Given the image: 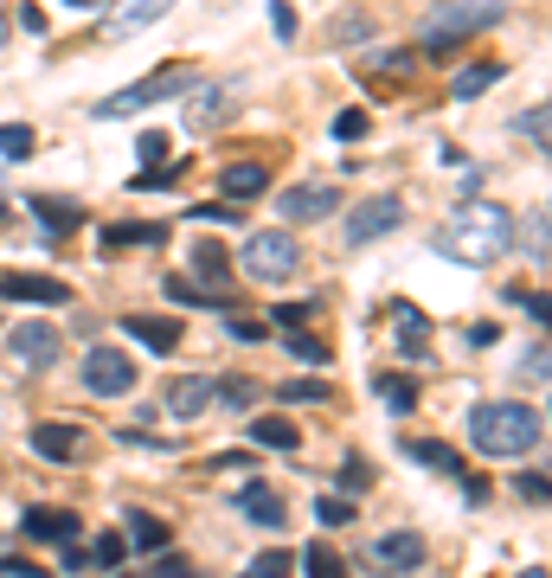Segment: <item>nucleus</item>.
Wrapping results in <instances>:
<instances>
[{"mask_svg":"<svg viewBox=\"0 0 552 578\" xmlns=\"http://www.w3.org/2000/svg\"><path fill=\"white\" fill-rule=\"evenodd\" d=\"M0 296H7V303H39V308L72 303V290H65L58 276H33V270H7V276H0Z\"/></svg>","mask_w":552,"mask_h":578,"instance_id":"nucleus-9","label":"nucleus"},{"mask_svg":"<svg viewBox=\"0 0 552 578\" xmlns=\"http://www.w3.org/2000/svg\"><path fill=\"white\" fill-rule=\"evenodd\" d=\"M238 264H245L251 283H290L295 270H302V244H295L290 231H251Z\"/></svg>","mask_w":552,"mask_h":578,"instance_id":"nucleus-5","label":"nucleus"},{"mask_svg":"<svg viewBox=\"0 0 552 578\" xmlns=\"http://www.w3.org/2000/svg\"><path fill=\"white\" fill-rule=\"evenodd\" d=\"M290 566H295V553H283V546H270V553L251 559V572H258V578H277V572H290Z\"/></svg>","mask_w":552,"mask_h":578,"instance_id":"nucleus-42","label":"nucleus"},{"mask_svg":"<svg viewBox=\"0 0 552 578\" xmlns=\"http://www.w3.org/2000/svg\"><path fill=\"white\" fill-rule=\"evenodd\" d=\"M392 335H399V353H405V360H424V367H431V315L418 303H392Z\"/></svg>","mask_w":552,"mask_h":578,"instance_id":"nucleus-11","label":"nucleus"},{"mask_svg":"<svg viewBox=\"0 0 552 578\" xmlns=\"http://www.w3.org/2000/svg\"><path fill=\"white\" fill-rule=\"evenodd\" d=\"M405 226V206L392 199V193H379V199H367V206H354L347 212V244H372V238H386V231H399Z\"/></svg>","mask_w":552,"mask_h":578,"instance_id":"nucleus-7","label":"nucleus"},{"mask_svg":"<svg viewBox=\"0 0 552 578\" xmlns=\"http://www.w3.org/2000/svg\"><path fill=\"white\" fill-rule=\"evenodd\" d=\"M186 219H199V226H238L245 212H238V206H225V199H206V206H193Z\"/></svg>","mask_w":552,"mask_h":578,"instance_id":"nucleus-41","label":"nucleus"},{"mask_svg":"<svg viewBox=\"0 0 552 578\" xmlns=\"http://www.w3.org/2000/svg\"><path fill=\"white\" fill-rule=\"evenodd\" d=\"M238 514H245L251 527H270V534H277L290 508H283V495H277V489H263V482H245V489H238Z\"/></svg>","mask_w":552,"mask_h":578,"instance_id":"nucleus-15","label":"nucleus"},{"mask_svg":"<svg viewBox=\"0 0 552 578\" xmlns=\"http://www.w3.org/2000/svg\"><path fill=\"white\" fill-rule=\"evenodd\" d=\"M379 572H418L424 566V534H386V539H372V553H367Z\"/></svg>","mask_w":552,"mask_h":578,"instance_id":"nucleus-14","label":"nucleus"},{"mask_svg":"<svg viewBox=\"0 0 552 578\" xmlns=\"http://www.w3.org/2000/svg\"><path fill=\"white\" fill-rule=\"evenodd\" d=\"M405 457H411V462H424V469H437V476H463V457H456L450 444H437V437H411Z\"/></svg>","mask_w":552,"mask_h":578,"instance_id":"nucleus-23","label":"nucleus"},{"mask_svg":"<svg viewBox=\"0 0 552 578\" xmlns=\"http://www.w3.org/2000/svg\"><path fill=\"white\" fill-rule=\"evenodd\" d=\"M277 399H283V405H328V385L322 380H290V385H277Z\"/></svg>","mask_w":552,"mask_h":578,"instance_id":"nucleus-34","label":"nucleus"},{"mask_svg":"<svg viewBox=\"0 0 552 578\" xmlns=\"http://www.w3.org/2000/svg\"><path fill=\"white\" fill-rule=\"evenodd\" d=\"M167 7H174V0H129V7L116 13L104 33H110V39H129V33H142V26H154V20H167Z\"/></svg>","mask_w":552,"mask_h":578,"instance_id":"nucleus-22","label":"nucleus"},{"mask_svg":"<svg viewBox=\"0 0 552 578\" xmlns=\"http://www.w3.org/2000/svg\"><path fill=\"white\" fill-rule=\"evenodd\" d=\"M270 187V161H231L219 167V193L225 199H251V193Z\"/></svg>","mask_w":552,"mask_h":578,"instance_id":"nucleus-20","label":"nucleus"},{"mask_svg":"<svg viewBox=\"0 0 552 578\" xmlns=\"http://www.w3.org/2000/svg\"><path fill=\"white\" fill-rule=\"evenodd\" d=\"M129 546L161 553V546H167V521H161V514H148V508H129Z\"/></svg>","mask_w":552,"mask_h":578,"instance_id":"nucleus-25","label":"nucleus"},{"mask_svg":"<svg viewBox=\"0 0 552 578\" xmlns=\"http://www.w3.org/2000/svg\"><path fill=\"white\" fill-rule=\"evenodd\" d=\"M193 84H199V72H193V65H161L154 77H142V84H129V90L104 97V103H97V116H104V122H122V116L148 110V103H167V97L193 90Z\"/></svg>","mask_w":552,"mask_h":578,"instance_id":"nucleus-4","label":"nucleus"},{"mask_svg":"<svg viewBox=\"0 0 552 578\" xmlns=\"http://www.w3.org/2000/svg\"><path fill=\"white\" fill-rule=\"evenodd\" d=\"M515 129H520V135H527V142H533L540 154H546V142H552V129H546V103H533V110L520 116Z\"/></svg>","mask_w":552,"mask_h":578,"instance_id":"nucleus-39","label":"nucleus"},{"mask_svg":"<svg viewBox=\"0 0 552 578\" xmlns=\"http://www.w3.org/2000/svg\"><path fill=\"white\" fill-rule=\"evenodd\" d=\"M213 399L231 405V412H251V405H258V385L251 380H213Z\"/></svg>","mask_w":552,"mask_h":578,"instance_id":"nucleus-33","label":"nucleus"},{"mask_svg":"<svg viewBox=\"0 0 552 578\" xmlns=\"http://www.w3.org/2000/svg\"><path fill=\"white\" fill-rule=\"evenodd\" d=\"M65 7H97V0H65Z\"/></svg>","mask_w":552,"mask_h":578,"instance_id":"nucleus-55","label":"nucleus"},{"mask_svg":"<svg viewBox=\"0 0 552 578\" xmlns=\"http://www.w3.org/2000/svg\"><path fill=\"white\" fill-rule=\"evenodd\" d=\"M0 212H7V199H0Z\"/></svg>","mask_w":552,"mask_h":578,"instance_id":"nucleus-56","label":"nucleus"},{"mask_svg":"<svg viewBox=\"0 0 552 578\" xmlns=\"http://www.w3.org/2000/svg\"><path fill=\"white\" fill-rule=\"evenodd\" d=\"M315 521H322V527H347V521H354V495H322L315 501Z\"/></svg>","mask_w":552,"mask_h":578,"instance_id":"nucleus-38","label":"nucleus"},{"mask_svg":"<svg viewBox=\"0 0 552 578\" xmlns=\"http://www.w3.org/2000/svg\"><path fill=\"white\" fill-rule=\"evenodd\" d=\"M515 489H520V501H546V495H552V482L540 476V469H533V476L520 469V476H515Z\"/></svg>","mask_w":552,"mask_h":578,"instance_id":"nucleus-46","label":"nucleus"},{"mask_svg":"<svg viewBox=\"0 0 552 578\" xmlns=\"http://www.w3.org/2000/svg\"><path fill=\"white\" fill-rule=\"evenodd\" d=\"M122 559H129V539H122V534H104L97 546H90V566H104V572H116Z\"/></svg>","mask_w":552,"mask_h":578,"instance_id":"nucleus-36","label":"nucleus"},{"mask_svg":"<svg viewBox=\"0 0 552 578\" xmlns=\"http://www.w3.org/2000/svg\"><path fill=\"white\" fill-rule=\"evenodd\" d=\"M508 244H515V219H508L501 206H488V199L450 212V219L431 231V251L450 258V264H495Z\"/></svg>","mask_w":552,"mask_h":578,"instance_id":"nucleus-1","label":"nucleus"},{"mask_svg":"<svg viewBox=\"0 0 552 578\" xmlns=\"http://www.w3.org/2000/svg\"><path fill=\"white\" fill-rule=\"evenodd\" d=\"M367 135V110H340L334 116V142H360Z\"/></svg>","mask_w":552,"mask_h":578,"instance_id":"nucleus-44","label":"nucleus"},{"mask_svg":"<svg viewBox=\"0 0 552 578\" xmlns=\"http://www.w3.org/2000/svg\"><path fill=\"white\" fill-rule=\"evenodd\" d=\"M225 103H231V97H225V90H213V84H206V90L193 97V110H186V122H193V129H213V122H219V116H225Z\"/></svg>","mask_w":552,"mask_h":578,"instance_id":"nucleus-28","label":"nucleus"},{"mask_svg":"<svg viewBox=\"0 0 552 578\" xmlns=\"http://www.w3.org/2000/svg\"><path fill=\"white\" fill-rule=\"evenodd\" d=\"M270 26H277V39H295V13H290V0H270Z\"/></svg>","mask_w":552,"mask_h":578,"instance_id":"nucleus-50","label":"nucleus"},{"mask_svg":"<svg viewBox=\"0 0 552 578\" xmlns=\"http://www.w3.org/2000/svg\"><path fill=\"white\" fill-rule=\"evenodd\" d=\"M77 380H84V392H97V399H122V392H136V360L122 347H90L84 367H77Z\"/></svg>","mask_w":552,"mask_h":578,"instance_id":"nucleus-6","label":"nucleus"},{"mask_svg":"<svg viewBox=\"0 0 552 578\" xmlns=\"http://www.w3.org/2000/svg\"><path fill=\"white\" fill-rule=\"evenodd\" d=\"M26 206H33V219L52 231V238H58V231H77V226H84V206H77V199H52V193H33Z\"/></svg>","mask_w":552,"mask_h":578,"instance_id":"nucleus-21","label":"nucleus"},{"mask_svg":"<svg viewBox=\"0 0 552 578\" xmlns=\"http://www.w3.org/2000/svg\"><path fill=\"white\" fill-rule=\"evenodd\" d=\"M501 72H508L501 58H488V65H469V72H456L450 97H456V103H469V97H481V90H495V84H501Z\"/></svg>","mask_w":552,"mask_h":578,"instance_id":"nucleus-24","label":"nucleus"},{"mask_svg":"<svg viewBox=\"0 0 552 578\" xmlns=\"http://www.w3.org/2000/svg\"><path fill=\"white\" fill-rule=\"evenodd\" d=\"M58 566H65V572H90V546L65 539V546H58Z\"/></svg>","mask_w":552,"mask_h":578,"instance_id":"nucleus-47","label":"nucleus"},{"mask_svg":"<svg viewBox=\"0 0 552 578\" xmlns=\"http://www.w3.org/2000/svg\"><path fill=\"white\" fill-rule=\"evenodd\" d=\"M251 444H263V450H295L302 430H295L290 418H251Z\"/></svg>","mask_w":552,"mask_h":578,"instance_id":"nucleus-26","label":"nucleus"},{"mask_svg":"<svg viewBox=\"0 0 552 578\" xmlns=\"http://www.w3.org/2000/svg\"><path fill=\"white\" fill-rule=\"evenodd\" d=\"M302 566H309V572H315V578H340V553H334V546H322V539H315V546L302 553Z\"/></svg>","mask_w":552,"mask_h":578,"instance_id":"nucleus-40","label":"nucleus"},{"mask_svg":"<svg viewBox=\"0 0 552 578\" xmlns=\"http://www.w3.org/2000/svg\"><path fill=\"white\" fill-rule=\"evenodd\" d=\"M0 578H45L33 559H13V553H0Z\"/></svg>","mask_w":552,"mask_h":578,"instance_id":"nucleus-51","label":"nucleus"},{"mask_svg":"<svg viewBox=\"0 0 552 578\" xmlns=\"http://www.w3.org/2000/svg\"><path fill=\"white\" fill-rule=\"evenodd\" d=\"M527 244H533V264H546V212L527 219Z\"/></svg>","mask_w":552,"mask_h":578,"instance_id":"nucleus-48","label":"nucleus"},{"mask_svg":"<svg viewBox=\"0 0 552 578\" xmlns=\"http://www.w3.org/2000/svg\"><path fill=\"white\" fill-rule=\"evenodd\" d=\"M33 450L45 462H72L84 450V430L77 424H33Z\"/></svg>","mask_w":552,"mask_h":578,"instance_id":"nucleus-18","label":"nucleus"},{"mask_svg":"<svg viewBox=\"0 0 552 578\" xmlns=\"http://www.w3.org/2000/svg\"><path fill=\"white\" fill-rule=\"evenodd\" d=\"M495 20H501L495 0H450V7H431V13H424V65L450 58L463 39H476L481 26H495Z\"/></svg>","mask_w":552,"mask_h":578,"instance_id":"nucleus-3","label":"nucleus"},{"mask_svg":"<svg viewBox=\"0 0 552 578\" xmlns=\"http://www.w3.org/2000/svg\"><path fill=\"white\" fill-rule=\"evenodd\" d=\"M161 290H167V296H174V303H193V308H219V296H213V290H206V283H193V276H167V283H161Z\"/></svg>","mask_w":552,"mask_h":578,"instance_id":"nucleus-31","label":"nucleus"},{"mask_svg":"<svg viewBox=\"0 0 552 578\" xmlns=\"http://www.w3.org/2000/svg\"><path fill=\"white\" fill-rule=\"evenodd\" d=\"M225 335H231V341H263V335H270V321H251V315H225Z\"/></svg>","mask_w":552,"mask_h":578,"instance_id":"nucleus-43","label":"nucleus"},{"mask_svg":"<svg viewBox=\"0 0 552 578\" xmlns=\"http://www.w3.org/2000/svg\"><path fill=\"white\" fill-rule=\"evenodd\" d=\"M367 482H372V469H367L360 457H347V462H340V495H360Z\"/></svg>","mask_w":552,"mask_h":578,"instance_id":"nucleus-45","label":"nucleus"},{"mask_svg":"<svg viewBox=\"0 0 552 578\" xmlns=\"http://www.w3.org/2000/svg\"><path fill=\"white\" fill-rule=\"evenodd\" d=\"M527 380H546L552 373V353H546V341H533V353H527V367H520Z\"/></svg>","mask_w":552,"mask_h":578,"instance_id":"nucleus-49","label":"nucleus"},{"mask_svg":"<svg viewBox=\"0 0 552 578\" xmlns=\"http://www.w3.org/2000/svg\"><path fill=\"white\" fill-rule=\"evenodd\" d=\"M206 405H213V380H206V373H181V380L161 392V412H167V418H181V424L199 418Z\"/></svg>","mask_w":552,"mask_h":578,"instance_id":"nucleus-12","label":"nucleus"},{"mask_svg":"<svg viewBox=\"0 0 552 578\" xmlns=\"http://www.w3.org/2000/svg\"><path fill=\"white\" fill-rule=\"evenodd\" d=\"M334 206H340V199H334V187H315V181H309V187L277 193V212H283L290 226H309V219H328Z\"/></svg>","mask_w":552,"mask_h":578,"instance_id":"nucleus-13","label":"nucleus"},{"mask_svg":"<svg viewBox=\"0 0 552 578\" xmlns=\"http://www.w3.org/2000/svg\"><path fill=\"white\" fill-rule=\"evenodd\" d=\"M540 437H546V418L527 399H481L469 412V444L481 457H527L540 450Z\"/></svg>","mask_w":552,"mask_h":578,"instance_id":"nucleus-2","label":"nucleus"},{"mask_svg":"<svg viewBox=\"0 0 552 578\" xmlns=\"http://www.w3.org/2000/svg\"><path fill=\"white\" fill-rule=\"evenodd\" d=\"M33 149H39V135L26 122H0V154H7V161H26Z\"/></svg>","mask_w":552,"mask_h":578,"instance_id":"nucleus-30","label":"nucleus"},{"mask_svg":"<svg viewBox=\"0 0 552 578\" xmlns=\"http://www.w3.org/2000/svg\"><path fill=\"white\" fill-rule=\"evenodd\" d=\"M354 72L367 77V84H379V90H399V84H411V77L424 72V58L418 52H367Z\"/></svg>","mask_w":552,"mask_h":578,"instance_id":"nucleus-10","label":"nucleus"},{"mask_svg":"<svg viewBox=\"0 0 552 578\" xmlns=\"http://www.w3.org/2000/svg\"><path fill=\"white\" fill-rule=\"evenodd\" d=\"M309 315H322V296H309V303H277L270 308V328H302Z\"/></svg>","mask_w":552,"mask_h":578,"instance_id":"nucleus-35","label":"nucleus"},{"mask_svg":"<svg viewBox=\"0 0 552 578\" xmlns=\"http://www.w3.org/2000/svg\"><path fill=\"white\" fill-rule=\"evenodd\" d=\"M193 283H206L213 296H231V258H225L219 244H193Z\"/></svg>","mask_w":552,"mask_h":578,"instance_id":"nucleus-19","label":"nucleus"},{"mask_svg":"<svg viewBox=\"0 0 552 578\" xmlns=\"http://www.w3.org/2000/svg\"><path fill=\"white\" fill-rule=\"evenodd\" d=\"M154 572H167V578H186V572H193V566H186L181 553H167V546H161V559H154Z\"/></svg>","mask_w":552,"mask_h":578,"instance_id":"nucleus-52","label":"nucleus"},{"mask_svg":"<svg viewBox=\"0 0 552 578\" xmlns=\"http://www.w3.org/2000/svg\"><path fill=\"white\" fill-rule=\"evenodd\" d=\"M122 328H129L148 353H174V347H181V321H174V315H122Z\"/></svg>","mask_w":552,"mask_h":578,"instance_id":"nucleus-16","label":"nucleus"},{"mask_svg":"<svg viewBox=\"0 0 552 578\" xmlns=\"http://www.w3.org/2000/svg\"><path fill=\"white\" fill-rule=\"evenodd\" d=\"M7 353H13V367H52V360L65 353V335H58L52 321H20V328L7 335Z\"/></svg>","mask_w":552,"mask_h":578,"instance_id":"nucleus-8","label":"nucleus"},{"mask_svg":"<svg viewBox=\"0 0 552 578\" xmlns=\"http://www.w3.org/2000/svg\"><path fill=\"white\" fill-rule=\"evenodd\" d=\"M181 174H186L181 161H154V167H142V174L129 181V187H136V193H161V187H174Z\"/></svg>","mask_w":552,"mask_h":578,"instance_id":"nucleus-32","label":"nucleus"},{"mask_svg":"<svg viewBox=\"0 0 552 578\" xmlns=\"http://www.w3.org/2000/svg\"><path fill=\"white\" fill-rule=\"evenodd\" d=\"M372 392H379V399H386L399 418H405V412H418V385L399 380V373H379V380H372Z\"/></svg>","mask_w":552,"mask_h":578,"instance_id":"nucleus-27","label":"nucleus"},{"mask_svg":"<svg viewBox=\"0 0 552 578\" xmlns=\"http://www.w3.org/2000/svg\"><path fill=\"white\" fill-rule=\"evenodd\" d=\"M283 335H290V353H295V360L328 367V341H315V335H302V328H283Z\"/></svg>","mask_w":552,"mask_h":578,"instance_id":"nucleus-37","label":"nucleus"},{"mask_svg":"<svg viewBox=\"0 0 552 578\" xmlns=\"http://www.w3.org/2000/svg\"><path fill=\"white\" fill-rule=\"evenodd\" d=\"M33 539H45V546H65V539H77V514L72 508H26V521H20Z\"/></svg>","mask_w":552,"mask_h":578,"instance_id":"nucleus-17","label":"nucleus"},{"mask_svg":"<svg viewBox=\"0 0 552 578\" xmlns=\"http://www.w3.org/2000/svg\"><path fill=\"white\" fill-rule=\"evenodd\" d=\"M7 39H13V13H7V7H0V45H7Z\"/></svg>","mask_w":552,"mask_h":578,"instance_id":"nucleus-54","label":"nucleus"},{"mask_svg":"<svg viewBox=\"0 0 552 578\" xmlns=\"http://www.w3.org/2000/svg\"><path fill=\"white\" fill-rule=\"evenodd\" d=\"M136 149H142V161H161V154H167V135H161V129H148Z\"/></svg>","mask_w":552,"mask_h":578,"instance_id":"nucleus-53","label":"nucleus"},{"mask_svg":"<svg viewBox=\"0 0 552 578\" xmlns=\"http://www.w3.org/2000/svg\"><path fill=\"white\" fill-rule=\"evenodd\" d=\"M161 238H167V226H104L110 251H122V244H161Z\"/></svg>","mask_w":552,"mask_h":578,"instance_id":"nucleus-29","label":"nucleus"}]
</instances>
